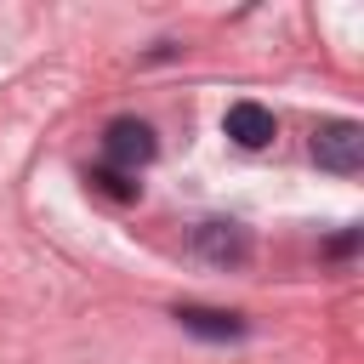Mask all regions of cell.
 <instances>
[{"mask_svg":"<svg viewBox=\"0 0 364 364\" xmlns=\"http://www.w3.org/2000/svg\"><path fill=\"white\" fill-rule=\"evenodd\" d=\"M85 182H91L97 193H108V199H119V205H125V199H136V182H125V176H119V171H108V165H102V171H91Z\"/></svg>","mask_w":364,"mask_h":364,"instance_id":"6","label":"cell"},{"mask_svg":"<svg viewBox=\"0 0 364 364\" xmlns=\"http://www.w3.org/2000/svg\"><path fill=\"white\" fill-rule=\"evenodd\" d=\"M102 154H108V171L136 176V171L159 154V142H154V131H148L142 119H114V125L102 131Z\"/></svg>","mask_w":364,"mask_h":364,"instance_id":"2","label":"cell"},{"mask_svg":"<svg viewBox=\"0 0 364 364\" xmlns=\"http://www.w3.org/2000/svg\"><path fill=\"white\" fill-rule=\"evenodd\" d=\"M193 250H199L205 262H216V267H239V262L250 256V233H245L239 222L210 216V222H199V228H193Z\"/></svg>","mask_w":364,"mask_h":364,"instance_id":"3","label":"cell"},{"mask_svg":"<svg viewBox=\"0 0 364 364\" xmlns=\"http://www.w3.org/2000/svg\"><path fill=\"white\" fill-rule=\"evenodd\" d=\"M313 159H318V171L353 176V171L364 165V125H353V119L318 125V131H313Z\"/></svg>","mask_w":364,"mask_h":364,"instance_id":"1","label":"cell"},{"mask_svg":"<svg viewBox=\"0 0 364 364\" xmlns=\"http://www.w3.org/2000/svg\"><path fill=\"white\" fill-rule=\"evenodd\" d=\"M188 336H205V341H239L245 336V318L239 313H222V307H199V301H182L171 313Z\"/></svg>","mask_w":364,"mask_h":364,"instance_id":"5","label":"cell"},{"mask_svg":"<svg viewBox=\"0 0 364 364\" xmlns=\"http://www.w3.org/2000/svg\"><path fill=\"white\" fill-rule=\"evenodd\" d=\"M222 131H228L239 148H267V142L279 136V119H273L262 102H233V108L222 114Z\"/></svg>","mask_w":364,"mask_h":364,"instance_id":"4","label":"cell"}]
</instances>
